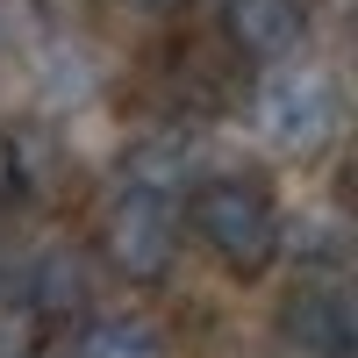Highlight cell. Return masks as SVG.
<instances>
[{"label":"cell","mask_w":358,"mask_h":358,"mask_svg":"<svg viewBox=\"0 0 358 358\" xmlns=\"http://www.w3.org/2000/svg\"><path fill=\"white\" fill-rule=\"evenodd\" d=\"M187 229H194V244L215 258L229 280L273 273V258L287 251V215H280L273 187L251 179V172L194 179V194H187Z\"/></svg>","instance_id":"1"},{"label":"cell","mask_w":358,"mask_h":358,"mask_svg":"<svg viewBox=\"0 0 358 358\" xmlns=\"http://www.w3.org/2000/svg\"><path fill=\"white\" fill-rule=\"evenodd\" d=\"M94 251L115 280L129 287H158L179 265V208L151 187H115L101 222H94Z\"/></svg>","instance_id":"2"},{"label":"cell","mask_w":358,"mask_h":358,"mask_svg":"<svg viewBox=\"0 0 358 358\" xmlns=\"http://www.w3.org/2000/svg\"><path fill=\"white\" fill-rule=\"evenodd\" d=\"M280 337L301 351V358H351L358 344V315H351V294L337 273H301L280 301Z\"/></svg>","instance_id":"3"},{"label":"cell","mask_w":358,"mask_h":358,"mask_svg":"<svg viewBox=\"0 0 358 358\" xmlns=\"http://www.w3.org/2000/svg\"><path fill=\"white\" fill-rule=\"evenodd\" d=\"M258 122H265V136H273V151L308 158L337 129V86L322 72H280L273 86H265V101H258Z\"/></svg>","instance_id":"4"},{"label":"cell","mask_w":358,"mask_h":358,"mask_svg":"<svg viewBox=\"0 0 358 358\" xmlns=\"http://www.w3.org/2000/svg\"><path fill=\"white\" fill-rule=\"evenodd\" d=\"M308 36V0H215V43L236 65H280Z\"/></svg>","instance_id":"5"},{"label":"cell","mask_w":358,"mask_h":358,"mask_svg":"<svg viewBox=\"0 0 358 358\" xmlns=\"http://www.w3.org/2000/svg\"><path fill=\"white\" fill-rule=\"evenodd\" d=\"M86 301H94V273H86V258L65 251V244L43 251V258H36V273H29V301H22V308L50 330V322L86 315Z\"/></svg>","instance_id":"6"},{"label":"cell","mask_w":358,"mask_h":358,"mask_svg":"<svg viewBox=\"0 0 358 358\" xmlns=\"http://www.w3.org/2000/svg\"><path fill=\"white\" fill-rule=\"evenodd\" d=\"M72 358H172V344L151 315H94L79 322Z\"/></svg>","instance_id":"7"},{"label":"cell","mask_w":358,"mask_h":358,"mask_svg":"<svg viewBox=\"0 0 358 358\" xmlns=\"http://www.w3.org/2000/svg\"><path fill=\"white\" fill-rule=\"evenodd\" d=\"M0 358H43V322L29 308H0Z\"/></svg>","instance_id":"8"},{"label":"cell","mask_w":358,"mask_h":358,"mask_svg":"<svg viewBox=\"0 0 358 358\" xmlns=\"http://www.w3.org/2000/svg\"><path fill=\"white\" fill-rule=\"evenodd\" d=\"M29 194V158H22V143L0 129V208H15Z\"/></svg>","instance_id":"9"},{"label":"cell","mask_w":358,"mask_h":358,"mask_svg":"<svg viewBox=\"0 0 358 358\" xmlns=\"http://www.w3.org/2000/svg\"><path fill=\"white\" fill-rule=\"evenodd\" d=\"M108 8H122V15H143V22H172V15H187L194 0H108Z\"/></svg>","instance_id":"10"}]
</instances>
